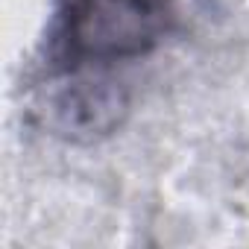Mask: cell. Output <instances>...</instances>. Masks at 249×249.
Here are the masks:
<instances>
[{
    "instance_id": "1",
    "label": "cell",
    "mask_w": 249,
    "mask_h": 249,
    "mask_svg": "<svg viewBox=\"0 0 249 249\" xmlns=\"http://www.w3.org/2000/svg\"><path fill=\"white\" fill-rule=\"evenodd\" d=\"M173 27V0H56L41 59L50 79L108 73L150 56Z\"/></svg>"
},
{
    "instance_id": "2",
    "label": "cell",
    "mask_w": 249,
    "mask_h": 249,
    "mask_svg": "<svg viewBox=\"0 0 249 249\" xmlns=\"http://www.w3.org/2000/svg\"><path fill=\"white\" fill-rule=\"evenodd\" d=\"M129 111V97L108 73H85L59 79V88L47 100V126L56 135L73 141H91L120 126Z\"/></svg>"
}]
</instances>
